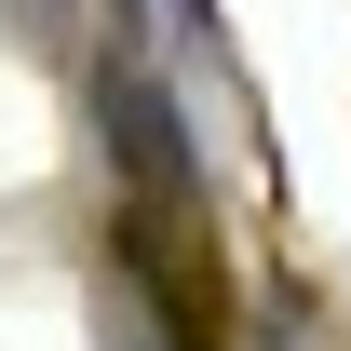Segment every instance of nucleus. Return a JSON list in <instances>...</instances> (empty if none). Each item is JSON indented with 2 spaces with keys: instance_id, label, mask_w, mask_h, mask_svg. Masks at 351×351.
I'll list each match as a JSON object with an SVG mask.
<instances>
[{
  "instance_id": "obj_1",
  "label": "nucleus",
  "mask_w": 351,
  "mask_h": 351,
  "mask_svg": "<svg viewBox=\"0 0 351 351\" xmlns=\"http://www.w3.org/2000/svg\"><path fill=\"white\" fill-rule=\"evenodd\" d=\"M95 122H108V162H122V203H203V162H189V108L149 54H108L95 68Z\"/></svg>"
}]
</instances>
